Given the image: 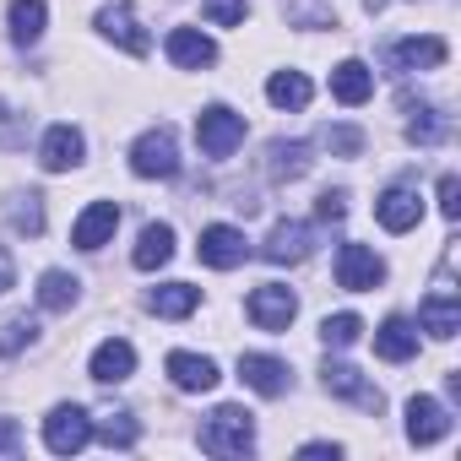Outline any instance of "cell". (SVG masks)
Here are the masks:
<instances>
[{"label":"cell","mask_w":461,"mask_h":461,"mask_svg":"<svg viewBox=\"0 0 461 461\" xmlns=\"http://www.w3.org/2000/svg\"><path fill=\"white\" fill-rule=\"evenodd\" d=\"M450 434V412L434 402V396H412L407 402V439L412 445H434V439H445Z\"/></svg>","instance_id":"17"},{"label":"cell","mask_w":461,"mask_h":461,"mask_svg":"<svg viewBox=\"0 0 461 461\" xmlns=\"http://www.w3.org/2000/svg\"><path fill=\"white\" fill-rule=\"evenodd\" d=\"M195 256H201L212 272H234V267H245L250 245H245V234H240L234 222H212V228H201V245H195Z\"/></svg>","instance_id":"6"},{"label":"cell","mask_w":461,"mask_h":461,"mask_svg":"<svg viewBox=\"0 0 461 461\" xmlns=\"http://www.w3.org/2000/svg\"><path fill=\"white\" fill-rule=\"evenodd\" d=\"M245 310H250V321H256L261 331H288L294 315H299V299H294V288H283V283H261Z\"/></svg>","instance_id":"8"},{"label":"cell","mask_w":461,"mask_h":461,"mask_svg":"<svg viewBox=\"0 0 461 461\" xmlns=\"http://www.w3.org/2000/svg\"><path fill=\"white\" fill-rule=\"evenodd\" d=\"M358 337H364V321L358 315H326L321 321V342L326 348H353Z\"/></svg>","instance_id":"33"},{"label":"cell","mask_w":461,"mask_h":461,"mask_svg":"<svg viewBox=\"0 0 461 461\" xmlns=\"http://www.w3.org/2000/svg\"><path fill=\"white\" fill-rule=\"evenodd\" d=\"M380 283H385V261H380L369 245H342V250H337V288L369 294V288H380Z\"/></svg>","instance_id":"7"},{"label":"cell","mask_w":461,"mask_h":461,"mask_svg":"<svg viewBox=\"0 0 461 461\" xmlns=\"http://www.w3.org/2000/svg\"><path fill=\"white\" fill-rule=\"evenodd\" d=\"M131 261H136V272L168 267V261H174V228H168V222H147L141 240H136V250H131Z\"/></svg>","instance_id":"19"},{"label":"cell","mask_w":461,"mask_h":461,"mask_svg":"<svg viewBox=\"0 0 461 461\" xmlns=\"http://www.w3.org/2000/svg\"><path fill=\"white\" fill-rule=\"evenodd\" d=\"M44 445H50L55 456H77V450H87V445H93V418H87L77 402L55 407V412L44 418Z\"/></svg>","instance_id":"4"},{"label":"cell","mask_w":461,"mask_h":461,"mask_svg":"<svg viewBox=\"0 0 461 461\" xmlns=\"http://www.w3.org/2000/svg\"><path fill=\"white\" fill-rule=\"evenodd\" d=\"M98 33H104L109 44H120L125 55H136V60L152 50V39L141 33V17H136V6H125V0H120V6H104V12H98Z\"/></svg>","instance_id":"10"},{"label":"cell","mask_w":461,"mask_h":461,"mask_svg":"<svg viewBox=\"0 0 461 461\" xmlns=\"http://www.w3.org/2000/svg\"><path fill=\"white\" fill-rule=\"evenodd\" d=\"M93 434H98L104 445H114V450H131L141 429H136V418H131V412H109L104 423H93Z\"/></svg>","instance_id":"30"},{"label":"cell","mask_w":461,"mask_h":461,"mask_svg":"<svg viewBox=\"0 0 461 461\" xmlns=\"http://www.w3.org/2000/svg\"><path fill=\"white\" fill-rule=\"evenodd\" d=\"M82 152H87V141H82V131L77 125H50L44 131V141H39V163L50 168V174H66V168H77L82 163Z\"/></svg>","instance_id":"13"},{"label":"cell","mask_w":461,"mask_h":461,"mask_svg":"<svg viewBox=\"0 0 461 461\" xmlns=\"http://www.w3.org/2000/svg\"><path fill=\"white\" fill-rule=\"evenodd\" d=\"M267 168H272V179H299V174H310V141H272V147H267Z\"/></svg>","instance_id":"26"},{"label":"cell","mask_w":461,"mask_h":461,"mask_svg":"<svg viewBox=\"0 0 461 461\" xmlns=\"http://www.w3.org/2000/svg\"><path fill=\"white\" fill-rule=\"evenodd\" d=\"M283 12H288L294 28H337V12L326 0H283Z\"/></svg>","instance_id":"29"},{"label":"cell","mask_w":461,"mask_h":461,"mask_svg":"<svg viewBox=\"0 0 461 461\" xmlns=\"http://www.w3.org/2000/svg\"><path fill=\"white\" fill-rule=\"evenodd\" d=\"M418 321H423V331H429V337H439V342H450V337L461 331V304H456V288H439L434 299H423V310H418Z\"/></svg>","instance_id":"20"},{"label":"cell","mask_w":461,"mask_h":461,"mask_svg":"<svg viewBox=\"0 0 461 461\" xmlns=\"http://www.w3.org/2000/svg\"><path fill=\"white\" fill-rule=\"evenodd\" d=\"M299 456H331V461H337V456H342V450H337V445H331V439H310V445H304V450H299Z\"/></svg>","instance_id":"40"},{"label":"cell","mask_w":461,"mask_h":461,"mask_svg":"<svg viewBox=\"0 0 461 461\" xmlns=\"http://www.w3.org/2000/svg\"><path fill=\"white\" fill-rule=\"evenodd\" d=\"M315 250V234H310V222H272V234H267V245H261V256L272 261V267H299L304 256Z\"/></svg>","instance_id":"9"},{"label":"cell","mask_w":461,"mask_h":461,"mask_svg":"<svg viewBox=\"0 0 461 461\" xmlns=\"http://www.w3.org/2000/svg\"><path fill=\"white\" fill-rule=\"evenodd\" d=\"M240 380H245L250 391H261V396H283V391L294 385L288 364L272 358V353H240Z\"/></svg>","instance_id":"15"},{"label":"cell","mask_w":461,"mask_h":461,"mask_svg":"<svg viewBox=\"0 0 461 461\" xmlns=\"http://www.w3.org/2000/svg\"><path fill=\"white\" fill-rule=\"evenodd\" d=\"M77 294H82V283L71 272H44L39 277V310H71Z\"/></svg>","instance_id":"28"},{"label":"cell","mask_w":461,"mask_h":461,"mask_svg":"<svg viewBox=\"0 0 461 461\" xmlns=\"http://www.w3.org/2000/svg\"><path fill=\"white\" fill-rule=\"evenodd\" d=\"M321 141H326L337 158H358V152H364V131H358V125H326Z\"/></svg>","instance_id":"34"},{"label":"cell","mask_w":461,"mask_h":461,"mask_svg":"<svg viewBox=\"0 0 461 461\" xmlns=\"http://www.w3.org/2000/svg\"><path fill=\"white\" fill-rule=\"evenodd\" d=\"M168 380L179 391H212L222 375H217V364L206 353H168Z\"/></svg>","instance_id":"21"},{"label":"cell","mask_w":461,"mask_h":461,"mask_svg":"<svg viewBox=\"0 0 461 461\" xmlns=\"http://www.w3.org/2000/svg\"><path fill=\"white\" fill-rule=\"evenodd\" d=\"M114 228H120V206L114 201H93L77 222H71V245L77 250H104L114 240Z\"/></svg>","instance_id":"12"},{"label":"cell","mask_w":461,"mask_h":461,"mask_svg":"<svg viewBox=\"0 0 461 461\" xmlns=\"http://www.w3.org/2000/svg\"><path fill=\"white\" fill-rule=\"evenodd\" d=\"M445 55H450V44H445L439 33H423V39H396V44H385V66H391L396 77L434 71V66H445Z\"/></svg>","instance_id":"5"},{"label":"cell","mask_w":461,"mask_h":461,"mask_svg":"<svg viewBox=\"0 0 461 461\" xmlns=\"http://www.w3.org/2000/svg\"><path fill=\"white\" fill-rule=\"evenodd\" d=\"M439 212H445L450 222L461 217V179H456V174H445V179H439Z\"/></svg>","instance_id":"37"},{"label":"cell","mask_w":461,"mask_h":461,"mask_svg":"<svg viewBox=\"0 0 461 461\" xmlns=\"http://www.w3.org/2000/svg\"><path fill=\"white\" fill-rule=\"evenodd\" d=\"M315 217H321V222H342V217H348V195H342V190H326V195L315 201Z\"/></svg>","instance_id":"38"},{"label":"cell","mask_w":461,"mask_h":461,"mask_svg":"<svg viewBox=\"0 0 461 461\" xmlns=\"http://www.w3.org/2000/svg\"><path fill=\"white\" fill-rule=\"evenodd\" d=\"M87 375H93L98 385H120V380H131V375H136V348H131L125 337L98 342L93 358H87Z\"/></svg>","instance_id":"14"},{"label":"cell","mask_w":461,"mask_h":461,"mask_svg":"<svg viewBox=\"0 0 461 461\" xmlns=\"http://www.w3.org/2000/svg\"><path fill=\"white\" fill-rule=\"evenodd\" d=\"M369 93H375V71H369L364 60H342V66L331 71V98H337V104L358 109Z\"/></svg>","instance_id":"22"},{"label":"cell","mask_w":461,"mask_h":461,"mask_svg":"<svg viewBox=\"0 0 461 461\" xmlns=\"http://www.w3.org/2000/svg\"><path fill=\"white\" fill-rule=\"evenodd\" d=\"M17 439H23L17 418H0V456H12V450H17Z\"/></svg>","instance_id":"39"},{"label":"cell","mask_w":461,"mask_h":461,"mask_svg":"<svg viewBox=\"0 0 461 461\" xmlns=\"http://www.w3.org/2000/svg\"><path fill=\"white\" fill-rule=\"evenodd\" d=\"M375 217H380V228H391V234H407V228L423 222V201H418V190L391 185V190L375 201Z\"/></svg>","instance_id":"16"},{"label":"cell","mask_w":461,"mask_h":461,"mask_svg":"<svg viewBox=\"0 0 461 461\" xmlns=\"http://www.w3.org/2000/svg\"><path fill=\"white\" fill-rule=\"evenodd\" d=\"M12 277H17V272H12V256H6V250H0V294H6V288H12Z\"/></svg>","instance_id":"41"},{"label":"cell","mask_w":461,"mask_h":461,"mask_svg":"<svg viewBox=\"0 0 461 461\" xmlns=\"http://www.w3.org/2000/svg\"><path fill=\"white\" fill-rule=\"evenodd\" d=\"M321 385H326L331 396H342V402H358L364 412H380V402H385V396H380V391H375V385H369L358 369H353V364H337V358H326V369H321Z\"/></svg>","instance_id":"11"},{"label":"cell","mask_w":461,"mask_h":461,"mask_svg":"<svg viewBox=\"0 0 461 461\" xmlns=\"http://www.w3.org/2000/svg\"><path fill=\"white\" fill-rule=\"evenodd\" d=\"M201 450L206 456H250L256 450V418L245 407H217L201 423Z\"/></svg>","instance_id":"1"},{"label":"cell","mask_w":461,"mask_h":461,"mask_svg":"<svg viewBox=\"0 0 461 461\" xmlns=\"http://www.w3.org/2000/svg\"><path fill=\"white\" fill-rule=\"evenodd\" d=\"M195 141H201V152H206V158H228V152L245 141V114L222 109V104L201 109V114H195Z\"/></svg>","instance_id":"3"},{"label":"cell","mask_w":461,"mask_h":461,"mask_svg":"<svg viewBox=\"0 0 461 461\" xmlns=\"http://www.w3.org/2000/svg\"><path fill=\"white\" fill-rule=\"evenodd\" d=\"M33 337H39V321H33V315H12L6 326H0V353L17 358L23 348H33Z\"/></svg>","instance_id":"32"},{"label":"cell","mask_w":461,"mask_h":461,"mask_svg":"<svg viewBox=\"0 0 461 461\" xmlns=\"http://www.w3.org/2000/svg\"><path fill=\"white\" fill-rule=\"evenodd\" d=\"M364 6H369V12H380V6H385V0H364Z\"/></svg>","instance_id":"42"},{"label":"cell","mask_w":461,"mask_h":461,"mask_svg":"<svg viewBox=\"0 0 461 461\" xmlns=\"http://www.w3.org/2000/svg\"><path fill=\"white\" fill-rule=\"evenodd\" d=\"M201 12H206V23H212V28H240V23H245V12H250V0H206Z\"/></svg>","instance_id":"35"},{"label":"cell","mask_w":461,"mask_h":461,"mask_svg":"<svg viewBox=\"0 0 461 461\" xmlns=\"http://www.w3.org/2000/svg\"><path fill=\"white\" fill-rule=\"evenodd\" d=\"M131 174L136 179H174L179 174V147H174V131L168 125L141 131L131 141Z\"/></svg>","instance_id":"2"},{"label":"cell","mask_w":461,"mask_h":461,"mask_svg":"<svg viewBox=\"0 0 461 461\" xmlns=\"http://www.w3.org/2000/svg\"><path fill=\"white\" fill-rule=\"evenodd\" d=\"M375 353L391 358V364H407V358L418 353V331H412V321H407V315H391V321L375 331Z\"/></svg>","instance_id":"23"},{"label":"cell","mask_w":461,"mask_h":461,"mask_svg":"<svg viewBox=\"0 0 461 461\" xmlns=\"http://www.w3.org/2000/svg\"><path fill=\"white\" fill-rule=\"evenodd\" d=\"M407 136H412L418 147H434V141L445 136V120H439V109H418V114H412V125H407Z\"/></svg>","instance_id":"36"},{"label":"cell","mask_w":461,"mask_h":461,"mask_svg":"<svg viewBox=\"0 0 461 461\" xmlns=\"http://www.w3.org/2000/svg\"><path fill=\"white\" fill-rule=\"evenodd\" d=\"M195 304H201V288H190V283H163V288H152V310H158L163 321H185Z\"/></svg>","instance_id":"27"},{"label":"cell","mask_w":461,"mask_h":461,"mask_svg":"<svg viewBox=\"0 0 461 461\" xmlns=\"http://www.w3.org/2000/svg\"><path fill=\"white\" fill-rule=\"evenodd\" d=\"M12 228L17 234H44V195H12Z\"/></svg>","instance_id":"31"},{"label":"cell","mask_w":461,"mask_h":461,"mask_svg":"<svg viewBox=\"0 0 461 461\" xmlns=\"http://www.w3.org/2000/svg\"><path fill=\"white\" fill-rule=\"evenodd\" d=\"M168 60H174L179 71H201V66L217 60V44H212L201 28H174V33H168Z\"/></svg>","instance_id":"18"},{"label":"cell","mask_w":461,"mask_h":461,"mask_svg":"<svg viewBox=\"0 0 461 461\" xmlns=\"http://www.w3.org/2000/svg\"><path fill=\"white\" fill-rule=\"evenodd\" d=\"M6 23H12V44H39L44 39V23H50V6L44 0H12V12H6Z\"/></svg>","instance_id":"24"},{"label":"cell","mask_w":461,"mask_h":461,"mask_svg":"<svg viewBox=\"0 0 461 461\" xmlns=\"http://www.w3.org/2000/svg\"><path fill=\"white\" fill-rule=\"evenodd\" d=\"M267 98H272L277 109H310V98H315V82H310L304 71H277V77L267 82Z\"/></svg>","instance_id":"25"}]
</instances>
